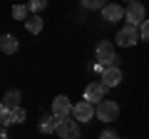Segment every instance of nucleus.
Instances as JSON below:
<instances>
[{"instance_id": "nucleus-21", "label": "nucleus", "mask_w": 149, "mask_h": 139, "mask_svg": "<svg viewBox=\"0 0 149 139\" xmlns=\"http://www.w3.org/2000/svg\"><path fill=\"white\" fill-rule=\"evenodd\" d=\"M100 139H119V134L114 132V129H104V132L100 134Z\"/></svg>"}, {"instance_id": "nucleus-11", "label": "nucleus", "mask_w": 149, "mask_h": 139, "mask_svg": "<svg viewBox=\"0 0 149 139\" xmlns=\"http://www.w3.org/2000/svg\"><path fill=\"white\" fill-rule=\"evenodd\" d=\"M0 52H5V55L17 52V38L15 35H0Z\"/></svg>"}, {"instance_id": "nucleus-24", "label": "nucleus", "mask_w": 149, "mask_h": 139, "mask_svg": "<svg viewBox=\"0 0 149 139\" xmlns=\"http://www.w3.org/2000/svg\"><path fill=\"white\" fill-rule=\"evenodd\" d=\"M129 3H132V0H129Z\"/></svg>"}, {"instance_id": "nucleus-13", "label": "nucleus", "mask_w": 149, "mask_h": 139, "mask_svg": "<svg viewBox=\"0 0 149 139\" xmlns=\"http://www.w3.org/2000/svg\"><path fill=\"white\" fill-rule=\"evenodd\" d=\"M57 124H60V117L47 114V117H42V122H40V132H45V134H55V132H57Z\"/></svg>"}, {"instance_id": "nucleus-3", "label": "nucleus", "mask_w": 149, "mask_h": 139, "mask_svg": "<svg viewBox=\"0 0 149 139\" xmlns=\"http://www.w3.org/2000/svg\"><path fill=\"white\" fill-rule=\"evenodd\" d=\"M124 17H127V25L139 27L144 20H147V10H144V3H142V0H132V3L124 8Z\"/></svg>"}, {"instance_id": "nucleus-12", "label": "nucleus", "mask_w": 149, "mask_h": 139, "mask_svg": "<svg viewBox=\"0 0 149 139\" xmlns=\"http://www.w3.org/2000/svg\"><path fill=\"white\" fill-rule=\"evenodd\" d=\"M20 99H22L20 90H8L5 97H3V107H8V109H17V107H20Z\"/></svg>"}, {"instance_id": "nucleus-9", "label": "nucleus", "mask_w": 149, "mask_h": 139, "mask_svg": "<svg viewBox=\"0 0 149 139\" xmlns=\"http://www.w3.org/2000/svg\"><path fill=\"white\" fill-rule=\"evenodd\" d=\"M100 82L107 87V90H112V87H117L119 82H122V70L114 65V67H104V72H102Z\"/></svg>"}, {"instance_id": "nucleus-19", "label": "nucleus", "mask_w": 149, "mask_h": 139, "mask_svg": "<svg viewBox=\"0 0 149 139\" xmlns=\"http://www.w3.org/2000/svg\"><path fill=\"white\" fill-rule=\"evenodd\" d=\"M139 35H142L144 42H149V20H144L142 25H139Z\"/></svg>"}, {"instance_id": "nucleus-10", "label": "nucleus", "mask_w": 149, "mask_h": 139, "mask_svg": "<svg viewBox=\"0 0 149 139\" xmlns=\"http://www.w3.org/2000/svg\"><path fill=\"white\" fill-rule=\"evenodd\" d=\"M102 20H107V22H119V20H124V8L117 5V3H107V5L102 8Z\"/></svg>"}, {"instance_id": "nucleus-16", "label": "nucleus", "mask_w": 149, "mask_h": 139, "mask_svg": "<svg viewBox=\"0 0 149 139\" xmlns=\"http://www.w3.org/2000/svg\"><path fill=\"white\" fill-rule=\"evenodd\" d=\"M27 15H30V8H27V5H13V17H15V20L25 22Z\"/></svg>"}, {"instance_id": "nucleus-18", "label": "nucleus", "mask_w": 149, "mask_h": 139, "mask_svg": "<svg viewBox=\"0 0 149 139\" xmlns=\"http://www.w3.org/2000/svg\"><path fill=\"white\" fill-rule=\"evenodd\" d=\"M27 8H30V13H40L47 8V0H27Z\"/></svg>"}, {"instance_id": "nucleus-6", "label": "nucleus", "mask_w": 149, "mask_h": 139, "mask_svg": "<svg viewBox=\"0 0 149 139\" xmlns=\"http://www.w3.org/2000/svg\"><path fill=\"white\" fill-rule=\"evenodd\" d=\"M72 117L77 119V122H92V117H95V104L87 102V99L77 102L72 107Z\"/></svg>"}, {"instance_id": "nucleus-1", "label": "nucleus", "mask_w": 149, "mask_h": 139, "mask_svg": "<svg viewBox=\"0 0 149 139\" xmlns=\"http://www.w3.org/2000/svg\"><path fill=\"white\" fill-rule=\"evenodd\" d=\"M95 60H97V65H102V67H114V65H117V52H114V45H112L109 40L97 42V47H95Z\"/></svg>"}, {"instance_id": "nucleus-7", "label": "nucleus", "mask_w": 149, "mask_h": 139, "mask_svg": "<svg viewBox=\"0 0 149 139\" xmlns=\"http://www.w3.org/2000/svg\"><path fill=\"white\" fill-rule=\"evenodd\" d=\"M85 99L92 102V104H97V102L107 99V87L102 85V82H90V85L85 87Z\"/></svg>"}, {"instance_id": "nucleus-5", "label": "nucleus", "mask_w": 149, "mask_h": 139, "mask_svg": "<svg viewBox=\"0 0 149 139\" xmlns=\"http://www.w3.org/2000/svg\"><path fill=\"white\" fill-rule=\"evenodd\" d=\"M117 45L119 47H132V45H137L139 40H142V35H139V27H134V25H124L122 30L117 32Z\"/></svg>"}, {"instance_id": "nucleus-4", "label": "nucleus", "mask_w": 149, "mask_h": 139, "mask_svg": "<svg viewBox=\"0 0 149 139\" xmlns=\"http://www.w3.org/2000/svg\"><path fill=\"white\" fill-rule=\"evenodd\" d=\"M57 134L60 139H80V122L77 119H70V117H65V119H60V124H57Z\"/></svg>"}, {"instance_id": "nucleus-14", "label": "nucleus", "mask_w": 149, "mask_h": 139, "mask_svg": "<svg viewBox=\"0 0 149 139\" xmlns=\"http://www.w3.org/2000/svg\"><path fill=\"white\" fill-rule=\"evenodd\" d=\"M42 17L37 15V13H30V15H27V20H25V27L27 30L32 32V35H37V32H42Z\"/></svg>"}, {"instance_id": "nucleus-17", "label": "nucleus", "mask_w": 149, "mask_h": 139, "mask_svg": "<svg viewBox=\"0 0 149 139\" xmlns=\"http://www.w3.org/2000/svg\"><path fill=\"white\" fill-rule=\"evenodd\" d=\"M82 3V8H85V10H102V8L107 5L104 0H80Z\"/></svg>"}, {"instance_id": "nucleus-22", "label": "nucleus", "mask_w": 149, "mask_h": 139, "mask_svg": "<svg viewBox=\"0 0 149 139\" xmlns=\"http://www.w3.org/2000/svg\"><path fill=\"white\" fill-rule=\"evenodd\" d=\"M0 139H8V129L5 127H0Z\"/></svg>"}, {"instance_id": "nucleus-15", "label": "nucleus", "mask_w": 149, "mask_h": 139, "mask_svg": "<svg viewBox=\"0 0 149 139\" xmlns=\"http://www.w3.org/2000/svg\"><path fill=\"white\" fill-rule=\"evenodd\" d=\"M10 124H15V109H8V107H3L0 109V127H10Z\"/></svg>"}, {"instance_id": "nucleus-20", "label": "nucleus", "mask_w": 149, "mask_h": 139, "mask_svg": "<svg viewBox=\"0 0 149 139\" xmlns=\"http://www.w3.org/2000/svg\"><path fill=\"white\" fill-rule=\"evenodd\" d=\"M25 119H27V112H25L22 107H17V109H15V124H22Z\"/></svg>"}, {"instance_id": "nucleus-23", "label": "nucleus", "mask_w": 149, "mask_h": 139, "mask_svg": "<svg viewBox=\"0 0 149 139\" xmlns=\"http://www.w3.org/2000/svg\"><path fill=\"white\" fill-rule=\"evenodd\" d=\"M0 109H3V99H0Z\"/></svg>"}, {"instance_id": "nucleus-2", "label": "nucleus", "mask_w": 149, "mask_h": 139, "mask_svg": "<svg viewBox=\"0 0 149 139\" xmlns=\"http://www.w3.org/2000/svg\"><path fill=\"white\" fill-rule=\"evenodd\" d=\"M95 117L102 122H114L119 117V104L114 99H102L95 104Z\"/></svg>"}, {"instance_id": "nucleus-8", "label": "nucleus", "mask_w": 149, "mask_h": 139, "mask_svg": "<svg viewBox=\"0 0 149 139\" xmlns=\"http://www.w3.org/2000/svg\"><path fill=\"white\" fill-rule=\"evenodd\" d=\"M72 107H74V104H72L65 95H57V97L52 99V114H55V117H60V119L70 117V114H72Z\"/></svg>"}]
</instances>
